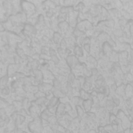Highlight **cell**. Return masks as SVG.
Instances as JSON below:
<instances>
[{"label":"cell","mask_w":133,"mask_h":133,"mask_svg":"<svg viewBox=\"0 0 133 133\" xmlns=\"http://www.w3.org/2000/svg\"><path fill=\"white\" fill-rule=\"evenodd\" d=\"M65 60L71 69L80 63L78 59L72 55H69L67 56Z\"/></svg>","instance_id":"6da1fadb"},{"label":"cell","mask_w":133,"mask_h":133,"mask_svg":"<svg viewBox=\"0 0 133 133\" xmlns=\"http://www.w3.org/2000/svg\"><path fill=\"white\" fill-rule=\"evenodd\" d=\"M52 86L49 83L44 82L41 84L39 86V88L40 91L44 93H48L53 89Z\"/></svg>","instance_id":"7a4b0ae2"},{"label":"cell","mask_w":133,"mask_h":133,"mask_svg":"<svg viewBox=\"0 0 133 133\" xmlns=\"http://www.w3.org/2000/svg\"><path fill=\"white\" fill-rule=\"evenodd\" d=\"M93 102L92 98L83 100L82 105L84 110L87 112L90 111L92 107Z\"/></svg>","instance_id":"3957f363"},{"label":"cell","mask_w":133,"mask_h":133,"mask_svg":"<svg viewBox=\"0 0 133 133\" xmlns=\"http://www.w3.org/2000/svg\"><path fill=\"white\" fill-rule=\"evenodd\" d=\"M59 98L54 96L48 100L45 105L47 107V108H49L57 105L59 103Z\"/></svg>","instance_id":"277c9868"},{"label":"cell","mask_w":133,"mask_h":133,"mask_svg":"<svg viewBox=\"0 0 133 133\" xmlns=\"http://www.w3.org/2000/svg\"><path fill=\"white\" fill-rule=\"evenodd\" d=\"M65 112V104L60 102L57 105L56 114H63Z\"/></svg>","instance_id":"5b68a950"},{"label":"cell","mask_w":133,"mask_h":133,"mask_svg":"<svg viewBox=\"0 0 133 133\" xmlns=\"http://www.w3.org/2000/svg\"><path fill=\"white\" fill-rule=\"evenodd\" d=\"M53 89L52 90L53 91V92L52 93L54 96L59 99L64 97L66 96L65 94L61 90L55 88Z\"/></svg>","instance_id":"8992f818"},{"label":"cell","mask_w":133,"mask_h":133,"mask_svg":"<svg viewBox=\"0 0 133 133\" xmlns=\"http://www.w3.org/2000/svg\"><path fill=\"white\" fill-rule=\"evenodd\" d=\"M87 91L82 88L79 91L80 97L83 100L92 98H90L91 97L90 94Z\"/></svg>","instance_id":"52a82bcc"},{"label":"cell","mask_w":133,"mask_h":133,"mask_svg":"<svg viewBox=\"0 0 133 133\" xmlns=\"http://www.w3.org/2000/svg\"><path fill=\"white\" fill-rule=\"evenodd\" d=\"M54 115L51 113L48 108H46L43 111L41 114V118L47 120L51 116Z\"/></svg>","instance_id":"ba28073f"},{"label":"cell","mask_w":133,"mask_h":133,"mask_svg":"<svg viewBox=\"0 0 133 133\" xmlns=\"http://www.w3.org/2000/svg\"><path fill=\"white\" fill-rule=\"evenodd\" d=\"M48 100L46 96L41 97L37 98L36 103L39 105L42 106L45 105Z\"/></svg>","instance_id":"9c48e42d"},{"label":"cell","mask_w":133,"mask_h":133,"mask_svg":"<svg viewBox=\"0 0 133 133\" xmlns=\"http://www.w3.org/2000/svg\"><path fill=\"white\" fill-rule=\"evenodd\" d=\"M67 78L68 82L72 84L76 79L75 74L72 71L68 74Z\"/></svg>","instance_id":"30bf717a"},{"label":"cell","mask_w":133,"mask_h":133,"mask_svg":"<svg viewBox=\"0 0 133 133\" xmlns=\"http://www.w3.org/2000/svg\"><path fill=\"white\" fill-rule=\"evenodd\" d=\"M76 108L77 115L80 117L84 116V112L83 109L81 106L77 105L76 106Z\"/></svg>","instance_id":"8fae6325"},{"label":"cell","mask_w":133,"mask_h":133,"mask_svg":"<svg viewBox=\"0 0 133 133\" xmlns=\"http://www.w3.org/2000/svg\"><path fill=\"white\" fill-rule=\"evenodd\" d=\"M114 102L117 105H119V104L120 101L117 98H115L114 99Z\"/></svg>","instance_id":"7c38bea8"}]
</instances>
